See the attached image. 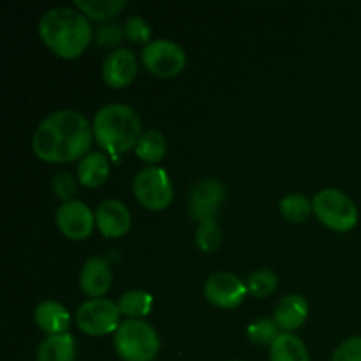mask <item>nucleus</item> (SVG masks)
Instances as JSON below:
<instances>
[{
    "label": "nucleus",
    "instance_id": "obj_16",
    "mask_svg": "<svg viewBox=\"0 0 361 361\" xmlns=\"http://www.w3.org/2000/svg\"><path fill=\"white\" fill-rule=\"evenodd\" d=\"M309 317V302L302 295H286L277 303L274 312L275 323L281 330L289 331L298 330Z\"/></svg>",
    "mask_w": 361,
    "mask_h": 361
},
{
    "label": "nucleus",
    "instance_id": "obj_27",
    "mask_svg": "<svg viewBox=\"0 0 361 361\" xmlns=\"http://www.w3.org/2000/svg\"><path fill=\"white\" fill-rule=\"evenodd\" d=\"M123 32L126 37L129 39L134 44H143L147 46L148 42L154 41L152 39V27L145 18L141 16H129L123 23Z\"/></svg>",
    "mask_w": 361,
    "mask_h": 361
},
{
    "label": "nucleus",
    "instance_id": "obj_26",
    "mask_svg": "<svg viewBox=\"0 0 361 361\" xmlns=\"http://www.w3.org/2000/svg\"><path fill=\"white\" fill-rule=\"evenodd\" d=\"M222 229L219 228L217 221L201 222L196 229V245L201 252L212 254L221 247Z\"/></svg>",
    "mask_w": 361,
    "mask_h": 361
},
{
    "label": "nucleus",
    "instance_id": "obj_25",
    "mask_svg": "<svg viewBox=\"0 0 361 361\" xmlns=\"http://www.w3.org/2000/svg\"><path fill=\"white\" fill-rule=\"evenodd\" d=\"M245 284L250 295H254L256 298H267L277 289L279 277L274 270L261 268V270H256L254 274L249 275Z\"/></svg>",
    "mask_w": 361,
    "mask_h": 361
},
{
    "label": "nucleus",
    "instance_id": "obj_28",
    "mask_svg": "<svg viewBox=\"0 0 361 361\" xmlns=\"http://www.w3.org/2000/svg\"><path fill=\"white\" fill-rule=\"evenodd\" d=\"M126 37L123 32V25L116 23V21H108V23H101L99 28L94 32L95 44L101 48H113V46L120 44V41Z\"/></svg>",
    "mask_w": 361,
    "mask_h": 361
},
{
    "label": "nucleus",
    "instance_id": "obj_3",
    "mask_svg": "<svg viewBox=\"0 0 361 361\" xmlns=\"http://www.w3.org/2000/svg\"><path fill=\"white\" fill-rule=\"evenodd\" d=\"M141 127L143 123L136 109L122 102L102 106L92 120L95 141L109 155H120L136 147L143 134Z\"/></svg>",
    "mask_w": 361,
    "mask_h": 361
},
{
    "label": "nucleus",
    "instance_id": "obj_15",
    "mask_svg": "<svg viewBox=\"0 0 361 361\" xmlns=\"http://www.w3.org/2000/svg\"><path fill=\"white\" fill-rule=\"evenodd\" d=\"M34 321L39 330L48 334V337L69 334L67 331L71 324L69 312H67V309L62 303L55 302V300H44V302L39 303L35 307Z\"/></svg>",
    "mask_w": 361,
    "mask_h": 361
},
{
    "label": "nucleus",
    "instance_id": "obj_17",
    "mask_svg": "<svg viewBox=\"0 0 361 361\" xmlns=\"http://www.w3.org/2000/svg\"><path fill=\"white\" fill-rule=\"evenodd\" d=\"M109 161L102 152H90L78 164V182L88 189H97L108 180Z\"/></svg>",
    "mask_w": 361,
    "mask_h": 361
},
{
    "label": "nucleus",
    "instance_id": "obj_6",
    "mask_svg": "<svg viewBox=\"0 0 361 361\" xmlns=\"http://www.w3.org/2000/svg\"><path fill=\"white\" fill-rule=\"evenodd\" d=\"M133 190L141 207L148 210H164L173 201V183L168 171L159 166H147L136 173Z\"/></svg>",
    "mask_w": 361,
    "mask_h": 361
},
{
    "label": "nucleus",
    "instance_id": "obj_2",
    "mask_svg": "<svg viewBox=\"0 0 361 361\" xmlns=\"http://www.w3.org/2000/svg\"><path fill=\"white\" fill-rule=\"evenodd\" d=\"M39 35L56 56L73 60L88 48L94 28L76 7H53L39 20Z\"/></svg>",
    "mask_w": 361,
    "mask_h": 361
},
{
    "label": "nucleus",
    "instance_id": "obj_4",
    "mask_svg": "<svg viewBox=\"0 0 361 361\" xmlns=\"http://www.w3.org/2000/svg\"><path fill=\"white\" fill-rule=\"evenodd\" d=\"M113 345L123 361H154L161 341L155 328L145 319H126L115 331Z\"/></svg>",
    "mask_w": 361,
    "mask_h": 361
},
{
    "label": "nucleus",
    "instance_id": "obj_7",
    "mask_svg": "<svg viewBox=\"0 0 361 361\" xmlns=\"http://www.w3.org/2000/svg\"><path fill=\"white\" fill-rule=\"evenodd\" d=\"M141 62L155 76L173 78L183 71L187 55L178 42L169 39H154L141 49Z\"/></svg>",
    "mask_w": 361,
    "mask_h": 361
},
{
    "label": "nucleus",
    "instance_id": "obj_14",
    "mask_svg": "<svg viewBox=\"0 0 361 361\" xmlns=\"http://www.w3.org/2000/svg\"><path fill=\"white\" fill-rule=\"evenodd\" d=\"M113 284V271L101 256L88 257L80 271V288L90 298H102Z\"/></svg>",
    "mask_w": 361,
    "mask_h": 361
},
{
    "label": "nucleus",
    "instance_id": "obj_10",
    "mask_svg": "<svg viewBox=\"0 0 361 361\" xmlns=\"http://www.w3.org/2000/svg\"><path fill=\"white\" fill-rule=\"evenodd\" d=\"M203 289L208 302L224 310H231L242 305L247 293H249L245 282L240 281V277H236L231 271L212 274L204 282Z\"/></svg>",
    "mask_w": 361,
    "mask_h": 361
},
{
    "label": "nucleus",
    "instance_id": "obj_18",
    "mask_svg": "<svg viewBox=\"0 0 361 361\" xmlns=\"http://www.w3.org/2000/svg\"><path fill=\"white\" fill-rule=\"evenodd\" d=\"M76 341L71 334L51 335L39 344L37 361H76Z\"/></svg>",
    "mask_w": 361,
    "mask_h": 361
},
{
    "label": "nucleus",
    "instance_id": "obj_11",
    "mask_svg": "<svg viewBox=\"0 0 361 361\" xmlns=\"http://www.w3.org/2000/svg\"><path fill=\"white\" fill-rule=\"evenodd\" d=\"M55 221L63 236L80 242L90 236L95 226V212H92L83 201L71 200L56 208Z\"/></svg>",
    "mask_w": 361,
    "mask_h": 361
},
{
    "label": "nucleus",
    "instance_id": "obj_24",
    "mask_svg": "<svg viewBox=\"0 0 361 361\" xmlns=\"http://www.w3.org/2000/svg\"><path fill=\"white\" fill-rule=\"evenodd\" d=\"M281 326L275 323V319H268V317L256 319L247 328V337H249V341L252 344L259 345H271L281 337Z\"/></svg>",
    "mask_w": 361,
    "mask_h": 361
},
{
    "label": "nucleus",
    "instance_id": "obj_9",
    "mask_svg": "<svg viewBox=\"0 0 361 361\" xmlns=\"http://www.w3.org/2000/svg\"><path fill=\"white\" fill-rule=\"evenodd\" d=\"M224 183L219 178H203L190 189L189 194V212L194 221L208 222L215 221L226 201Z\"/></svg>",
    "mask_w": 361,
    "mask_h": 361
},
{
    "label": "nucleus",
    "instance_id": "obj_23",
    "mask_svg": "<svg viewBox=\"0 0 361 361\" xmlns=\"http://www.w3.org/2000/svg\"><path fill=\"white\" fill-rule=\"evenodd\" d=\"M279 210L286 221L300 224V222H305L310 217V214H314V204L305 194L291 192L282 197L281 203H279Z\"/></svg>",
    "mask_w": 361,
    "mask_h": 361
},
{
    "label": "nucleus",
    "instance_id": "obj_12",
    "mask_svg": "<svg viewBox=\"0 0 361 361\" xmlns=\"http://www.w3.org/2000/svg\"><path fill=\"white\" fill-rule=\"evenodd\" d=\"M133 219H130L129 208L120 200L109 197L101 201L95 208V226L106 238H120L127 235L130 229Z\"/></svg>",
    "mask_w": 361,
    "mask_h": 361
},
{
    "label": "nucleus",
    "instance_id": "obj_29",
    "mask_svg": "<svg viewBox=\"0 0 361 361\" xmlns=\"http://www.w3.org/2000/svg\"><path fill=\"white\" fill-rule=\"evenodd\" d=\"M51 189L53 194L66 203V201H71V197L76 194L78 183L69 171H60L53 176Z\"/></svg>",
    "mask_w": 361,
    "mask_h": 361
},
{
    "label": "nucleus",
    "instance_id": "obj_1",
    "mask_svg": "<svg viewBox=\"0 0 361 361\" xmlns=\"http://www.w3.org/2000/svg\"><path fill=\"white\" fill-rule=\"evenodd\" d=\"M94 129L87 116L76 109H59L46 116L32 137L35 157L44 162L81 161L90 154Z\"/></svg>",
    "mask_w": 361,
    "mask_h": 361
},
{
    "label": "nucleus",
    "instance_id": "obj_21",
    "mask_svg": "<svg viewBox=\"0 0 361 361\" xmlns=\"http://www.w3.org/2000/svg\"><path fill=\"white\" fill-rule=\"evenodd\" d=\"M134 150H136L137 159L148 162V164H155L164 159L166 152H168V140L161 130H143Z\"/></svg>",
    "mask_w": 361,
    "mask_h": 361
},
{
    "label": "nucleus",
    "instance_id": "obj_19",
    "mask_svg": "<svg viewBox=\"0 0 361 361\" xmlns=\"http://www.w3.org/2000/svg\"><path fill=\"white\" fill-rule=\"evenodd\" d=\"M270 361H310V355L302 338L282 331L281 337L270 345Z\"/></svg>",
    "mask_w": 361,
    "mask_h": 361
},
{
    "label": "nucleus",
    "instance_id": "obj_8",
    "mask_svg": "<svg viewBox=\"0 0 361 361\" xmlns=\"http://www.w3.org/2000/svg\"><path fill=\"white\" fill-rule=\"evenodd\" d=\"M120 309L108 298H90L81 303L76 312V323L83 334L102 337L118 330Z\"/></svg>",
    "mask_w": 361,
    "mask_h": 361
},
{
    "label": "nucleus",
    "instance_id": "obj_5",
    "mask_svg": "<svg viewBox=\"0 0 361 361\" xmlns=\"http://www.w3.org/2000/svg\"><path fill=\"white\" fill-rule=\"evenodd\" d=\"M314 214L326 226L337 233L351 231L358 224V208L351 197L338 189H323L312 197Z\"/></svg>",
    "mask_w": 361,
    "mask_h": 361
},
{
    "label": "nucleus",
    "instance_id": "obj_30",
    "mask_svg": "<svg viewBox=\"0 0 361 361\" xmlns=\"http://www.w3.org/2000/svg\"><path fill=\"white\" fill-rule=\"evenodd\" d=\"M331 361H361V337L345 338L335 349Z\"/></svg>",
    "mask_w": 361,
    "mask_h": 361
},
{
    "label": "nucleus",
    "instance_id": "obj_20",
    "mask_svg": "<svg viewBox=\"0 0 361 361\" xmlns=\"http://www.w3.org/2000/svg\"><path fill=\"white\" fill-rule=\"evenodd\" d=\"M74 7L80 9L88 20L108 23L127 7L126 0H76Z\"/></svg>",
    "mask_w": 361,
    "mask_h": 361
},
{
    "label": "nucleus",
    "instance_id": "obj_13",
    "mask_svg": "<svg viewBox=\"0 0 361 361\" xmlns=\"http://www.w3.org/2000/svg\"><path fill=\"white\" fill-rule=\"evenodd\" d=\"M137 73V56L129 48H115L102 62V80L111 88L130 85Z\"/></svg>",
    "mask_w": 361,
    "mask_h": 361
},
{
    "label": "nucleus",
    "instance_id": "obj_31",
    "mask_svg": "<svg viewBox=\"0 0 361 361\" xmlns=\"http://www.w3.org/2000/svg\"><path fill=\"white\" fill-rule=\"evenodd\" d=\"M231 361H242V360H231Z\"/></svg>",
    "mask_w": 361,
    "mask_h": 361
},
{
    "label": "nucleus",
    "instance_id": "obj_22",
    "mask_svg": "<svg viewBox=\"0 0 361 361\" xmlns=\"http://www.w3.org/2000/svg\"><path fill=\"white\" fill-rule=\"evenodd\" d=\"M116 305H118L120 314L126 316L127 319H143L152 310L154 298L150 293L143 291V289H130L120 296Z\"/></svg>",
    "mask_w": 361,
    "mask_h": 361
}]
</instances>
